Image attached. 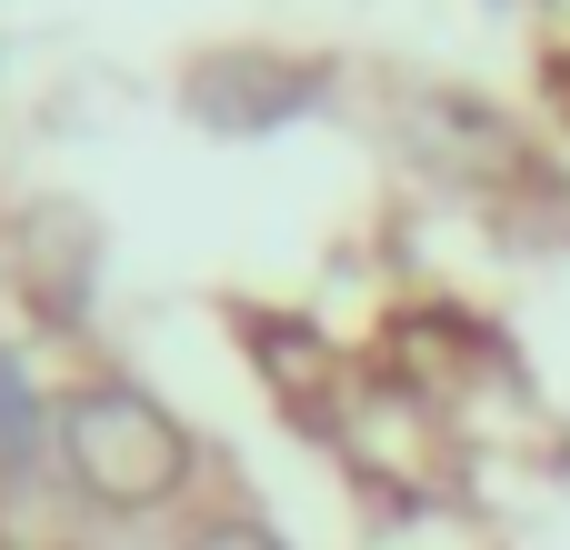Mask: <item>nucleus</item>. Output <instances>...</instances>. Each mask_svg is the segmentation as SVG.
I'll return each mask as SVG.
<instances>
[{"label":"nucleus","instance_id":"obj_6","mask_svg":"<svg viewBox=\"0 0 570 550\" xmlns=\"http://www.w3.org/2000/svg\"><path fill=\"white\" fill-rule=\"evenodd\" d=\"M60 451V411L40 401V381H30V361L0 341V481H30L40 461Z\"/></svg>","mask_w":570,"mask_h":550},{"label":"nucleus","instance_id":"obj_1","mask_svg":"<svg viewBox=\"0 0 570 550\" xmlns=\"http://www.w3.org/2000/svg\"><path fill=\"white\" fill-rule=\"evenodd\" d=\"M60 471L90 511L140 521V511H170L190 491L200 451H190L180 411H160L140 381H80L60 401Z\"/></svg>","mask_w":570,"mask_h":550},{"label":"nucleus","instance_id":"obj_4","mask_svg":"<svg viewBox=\"0 0 570 550\" xmlns=\"http://www.w3.org/2000/svg\"><path fill=\"white\" fill-rule=\"evenodd\" d=\"M401 140H411L441 180H471V190H511V180L541 170V160L521 150V130H511L491 100H461V90H421V100L401 110Z\"/></svg>","mask_w":570,"mask_h":550},{"label":"nucleus","instance_id":"obj_5","mask_svg":"<svg viewBox=\"0 0 570 550\" xmlns=\"http://www.w3.org/2000/svg\"><path fill=\"white\" fill-rule=\"evenodd\" d=\"M250 351H261L271 391H281L311 431H331V421H341V411H331V351H321L301 321H250Z\"/></svg>","mask_w":570,"mask_h":550},{"label":"nucleus","instance_id":"obj_8","mask_svg":"<svg viewBox=\"0 0 570 550\" xmlns=\"http://www.w3.org/2000/svg\"><path fill=\"white\" fill-rule=\"evenodd\" d=\"M561 100H570V60H561Z\"/></svg>","mask_w":570,"mask_h":550},{"label":"nucleus","instance_id":"obj_3","mask_svg":"<svg viewBox=\"0 0 570 550\" xmlns=\"http://www.w3.org/2000/svg\"><path fill=\"white\" fill-rule=\"evenodd\" d=\"M0 251H10L20 301H30L50 331H80V321H90V301H100V220H90L80 200H60V190L20 200L10 230H0Z\"/></svg>","mask_w":570,"mask_h":550},{"label":"nucleus","instance_id":"obj_7","mask_svg":"<svg viewBox=\"0 0 570 550\" xmlns=\"http://www.w3.org/2000/svg\"><path fill=\"white\" fill-rule=\"evenodd\" d=\"M180 550H291V541H281L271 521H250V511H220V521H200Z\"/></svg>","mask_w":570,"mask_h":550},{"label":"nucleus","instance_id":"obj_2","mask_svg":"<svg viewBox=\"0 0 570 550\" xmlns=\"http://www.w3.org/2000/svg\"><path fill=\"white\" fill-rule=\"evenodd\" d=\"M331 100V60H301V50H271V40H220L180 70V110L220 140H261V130H291Z\"/></svg>","mask_w":570,"mask_h":550}]
</instances>
